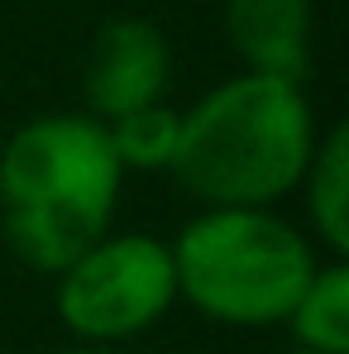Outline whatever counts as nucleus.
I'll list each match as a JSON object with an SVG mask.
<instances>
[{
    "mask_svg": "<svg viewBox=\"0 0 349 354\" xmlns=\"http://www.w3.org/2000/svg\"><path fill=\"white\" fill-rule=\"evenodd\" d=\"M177 301L173 249L144 230H111L82 249L58 278L53 306L77 345H111L153 330Z\"/></svg>",
    "mask_w": 349,
    "mask_h": 354,
    "instance_id": "4",
    "label": "nucleus"
},
{
    "mask_svg": "<svg viewBox=\"0 0 349 354\" xmlns=\"http://www.w3.org/2000/svg\"><path fill=\"white\" fill-rule=\"evenodd\" d=\"M296 350L311 354H349V263L330 259L311 273L292 316L283 321Z\"/></svg>",
    "mask_w": 349,
    "mask_h": 354,
    "instance_id": "8",
    "label": "nucleus"
},
{
    "mask_svg": "<svg viewBox=\"0 0 349 354\" xmlns=\"http://www.w3.org/2000/svg\"><path fill=\"white\" fill-rule=\"evenodd\" d=\"M225 39L244 72L306 82L311 72V0H225Z\"/></svg>",
    "mask_w": 349,
    "mask_h": 354,
    "instance_id": "6",
    "label": "nucleus"
},
{
    "mask_svg": "<svg viewBox=\"0 0 349 354\" xmlns=\"http://www.w3.org/2000/svg\"><path fill=\"white\" fill-rule=\"evenodd\" d=\"M173 77V48L168 34L144 19V15H115L106 19L82 58V96L86 115L111 124V120L158 106Z\"/></svg>",
    "mask_w": 349,
    "mask_h": 354,
    "instance_id": "5",
    "label": "nucleus"
},
{
    "mask_svg": "<svg viewBox=\"0 0 349 354\" xmlns=\"http://www.w3.org/2000/svg\"><path fill=\"white\" fill-rule=\"evenodd\" d=\"M168 249L177 297L234 330L283 326L321 268L316 239L278 211H196Z\"/></svg>",
    "mask_w": 349,
    "mask_h": 354,
    "instance_id": "3",
    "label": "nucleus"
},
{
    "mask_svg": "<svg viewBox=\"0 0 349 354\" xmlns=\"http://www.w3.org/2000/svg\"><path fill=\"white\" fill-rule=\"evenodd\" d=\"M296 192L306 201L311 235L335 259H345L349 254V124H330L316 139L311 163H306Z\"/></svg>",
    "mask_w": 349,
    "mask_h": 354,
    "instance_id": "7",
    "label": "nucleus"
},
{
    "mask_svg": "<svg viewBox=\"0 0 349 354\" xmlns=\"http://www.w3.org/2000/svg\"><path fill=\"white\" fill-rule=\"evenodd\" d=\"M316 139L306 86L239 72L182 111L168 173L201 211H273L301 187Z\"/></svg>",
    "mask_w": 349,
    "mask_h": 354,
    "instance_id": "2",
    "label": "nucleus"
},
{
    "mask_svg": "<svg viewBox=\"0 0 349 354\" xmlns=\"http://www.w3.org/2000/svg\"><path fill=\"white\" fill-rule=\"evenodd\" d=\"M120 187L124 168L101 120L82 111L34 115L0 144V235L24 268L58 278L115 230Z\"/></svg>",
    "mask_w": 349,
    "mask_h": 354,
    "instance_id": "1",
    "label": "nucleus"
},
{
    "mask_svg": "<svg viewBox=\"0 0 349 354\" xmlns=\"http://www.w3.org/2000/svg\"><path fill=\"white\" fill-rule=\"evenodd\" d=\"M283 354H311V350H283Z\"/></svg>",
    "mask_w": 349,
    "mask_h": 354,
    "instance_id": "11",
    "label": "nucleus"
},
{
    "mask_svg": "<svg viewBox=\"0 0 349 354\" xmlns=\"http://www.w3.org/2000/svg\"><path fill=\"white\" fill-rule=\"evenodd\" d=\"M177 134H182V111L163 106V101L106 124L111 153L124 173H168L177 158Z\"/></svg>",
    "mask_w": 349,
    "mask_h": 354,
    "instance_id": "9",
    "label": "nucleus"
},
{
    "mask_svg": "<svg viewBox=\"0 0 349 354\" xmlns=\"http://www.w3.org/2000/svg\"><path fill=\"white\" fill-rule=\"evenodd\" d=\"M53 354H129V350H111V345H67V350H53Z\"/></svg>",
    "mask_w": 349,
    "mask_h": 354,
    "instance_id": "10",
    "label": "nucleus"
}]
</instances>
